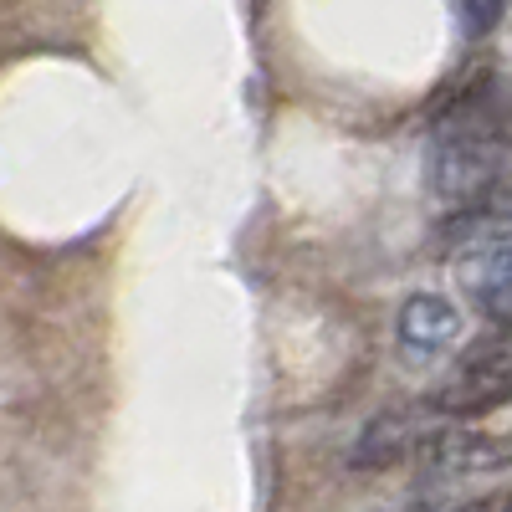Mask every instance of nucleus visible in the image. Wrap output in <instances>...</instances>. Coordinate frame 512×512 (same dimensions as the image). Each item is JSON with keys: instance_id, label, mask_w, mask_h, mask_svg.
<instances>
[{"instance_id": "f257e3e1", "label": "nucleus", "mask_w": 512, "mask_h": 512, "mask_svg": "<svg viewBox=\"0 0 512 512\" xmlns=\"http://www.w3.org/2000/svg\"><path fill=\"white\" fill-rule=\"evenodd\" d=\"M431 190L446 205L461 210H482V200L502 185V103L472 98V103H451L436 123L431 139Z\"/></svg>"}, {"instance_id": "f03ea898", "label": "nucleus", "mask_w": 512, "mask_h": 512, "mask_svg": "<svg viewBox=\"0 0 512 512\" xmlns=\"http://www.w3.org/2000/svg\"><path fill=\"white\" fill-rule=\"evenodd\" d=\"M502 456H507V446L482 436V431H451V425H436V436L415 456V472H420L425 492H436V487H456L466 477H477V472H497Z\"/></svg>"}, {"instance_id": "7ed1b4c3", "label": "nucleus", "mask_w": 512, "mask_h": 512, "mask_svg": "<svg viewBox=\"0 0 512 512\" xmlns=\"http://www.w3.org/2000/svg\"><path fill=\"white\" fill-rule=\"evenodd\" d=\"M436 425H441V415H431V410H384L359 431L349 466H359V472H390L400 461H415L420 446L436 436Z\"/></svg>"}, {"instance_id": "20e7f679", "label": "nucleus", "mask_w": 512, "mask_h": 512, "mask_svg": "<svg viewBox=\"0 0 512 512\" xmlns=\"http://www.w3.org/2000/svg\"><path fill=\"white\" fill-rule=\"evenodd\" d=\"M507 338L497 333L492 344H482L472 359H466L451 379H446V390L431 400V415H487L507 400Z\"/></svg>"}, {"instance_id": "39448f33", "label": "nucleus", "mask_w": 512, "mask_h": 512, "mask_svg": "<svg viewBox=\"0 0 512 512\" xmlns=\"http://www.w3.org/2000/svg\"><path fill=\"white\" fill-rule=\"evenodd\" d=\"M456 282L472 303L502 328L507 323V236L502 226H477V236L456 256Z\"/></svg>"}, {"instance_id": "423d86ee", "label": "nucleus", "mask_w": 512, "mask_h": 512, "mask_svg": "<svg viewBox=\"0 0 512 512\" xmlns=\"http://www.w3.org/2000/svg\"><path fill=\"white\" fill-rule=\"evenodd\" d=\"M461 338V308L441 292H410L405 308H400V344L415 354V359H431V354H446Z\"/></svg>"}, {"instance_id": "0eeeda50", "label": "nucleus", "mask_w": 512, "mask_h": 512, "mask_svg": "<svg viewBox=\"0 0 512 512\" xmlns=\"http://www.w3.org/2000/svg\"><path fill=\"white\" fill-rule=\"evenodd\" d=\"M456 11H461L466 31H472V36H482V31H492V26L502 21L507 0H456Z\"/></svg>"}, {"instance_id": "6e6552de", "label": "nucleus", "mask_w": 512, "mask_h": 512, "mask_svg": "<svg viewBox=\"0 0 512 512\" xmlns=\"http://www.w3.org/2000/svg\"><path fill=\"white\" fill-rule=\"evenodd\" d=\"M446 512H507V492H487L477 502H461V507H446Z\"/></svg>"}]
</instances>
